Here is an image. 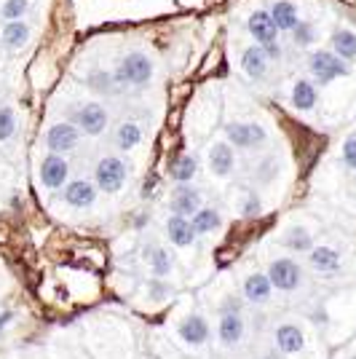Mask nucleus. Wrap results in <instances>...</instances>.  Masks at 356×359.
Wrapping results in <instances>:
<instances>
[{"label": "nucleus", "instance_id": "nucleus-1", "mask_svg": "<svg viewBox=\"0 0 356 359\" xmlns=\"http://www.w3.org/2000/svg\"><path fill=\"white\" fill-rule=\"evenodd\" d=\"M113 75H116L118 86H145L153 78V60L142 51H132L121 60Z\"/></svg>", "mask_w": 356, "mask_h": 359}, {"label": "nucleus", "instance_id": "nucleus-2", "mask_svg": "<svg viewBox=\"0 0 356 359\" xmlns=\"http://www.w3.org/2000/svg\"><path fill=\"white\" fill-rule=\"evenodd\" d=\"M308 73L313 75L316 83L324 86V83L335 81V78L348 75V65L335 51H313L311 57H308Z\"/></svg>", "mask_w": 356, "mask_h": 359}, {"label": "nucleus", "instance_id": "nucleus-3", "mask_svg": "<svg viewBox=\"0 0 356 359\" xmlns=\"http://www.w3.org/2000/svg\"><path fill=\"white\" fill-rule=\"evenodd\" d=\"M94 180H97V188L104 194H118L126 182V164L121 161L118 156H104L100 158V164L94 169Z\"/></svg>", "mask_w": 356, "mask_h": 359}, {"label": "nucleus", "instance_id": "nucleus-4", "mask_svg": "<svg viewBox=\"0 0 356 359\" xmlns=\"http://www.w3.org/2000/svg\"><path fill=\"white\" fill-rule=\"evenodd\" d=\"M225 137H228V142H231L233 148L252 150V148L266 145L268 132L260 123H238L236 121V123H228V126H225Z\"/></svg>", "mask_w": 356, "mask_h": 359}, {"label": "nucleus", "instance_id": "nucleus-5", "mask_svg": "<svg viewBox=\"0 0 356 359\" xmlns=\"http://www.w3.org/2000/svg\"><path fill=\"white\" fill-rule=\"evenodd\" d=\"M73 121L83 135L97 137V135H102L104 132V126H107L110 116H107V110H104L100 102H86V105H81L73 113Z\"/></svg>", "mask_w": 356, "mask_h": 359}, {"label": "nucleus", "instance_id": "nucleus-6", "mask_svg": "<svg viewBox=\"0 0 356 359\" xmlns=\"http://www.w3.org/2000/svg\"><path fill=\"white\" fill-rule=\"evenodd\" d=\"M81 142V129L70 123V121H62V123H54L48 132H46V145L51 153H70V150L78 148Z\"/></svg>", "mask_w": 356, "mask_h": 359}, {"label": "nucleus", "instance_id": "nucleus-7", "mask_svg": "<svg viewBox=\"0 0 356 359\" xmlns=\"http://www.w3.org/2000/svg\"><path fill=\"white\" fill-rule=\"evenodd\" d=\"M300 266H297L295 260H289V257H279V260H273L271 266H268V279H271V285L276 287V290H284V292H289V290H297L300 285Z\"/></svg>", "mask_w": 356, "mask_h": 359}, {"label": "nucleus", "instance_id": "nucleus-8", "mask_svg": "<svg viewBox=\"0 0 356 359\" xmlns=\"http://www.w3.org/2000/svg\"><path fill=\"white\" fill-rule=\"evenodd\" d=\"M67 175H70L67 158L62 153H48L43 158V164H41V180H43L46 188H51V191L62 188L67 182Z\"/></svg>", "mask_w": 356, "mask_h": 359}, {"label": "nucleus", "instance_id": "nucleus-9", "mask_svg": "<svg viewBox=\"0 0 356 359\" xmlns=\"http://www.w3.org/2000/svg\"><path fill=\"white\" fill-rule=\"evenodd\" d=\"M247 30L249 35L254 38V43L266 46L271 41H279V27H276V22H273V16L271 11H254L249 19H247Z\"/></svg>", "mask_w": 356, "mask_h": 359}, {"label": "nucleus", "instance_id": "nucleus-10", "mask_svg": "<svg viewBox=\"0 0 356 359\" xmlns=\"http://www.w3.org/2000/svg\"><path fill=\"white\" fill-rule=\"evenodd\" d=\"M268 65H271V60L266 57V51H263V46L260 43L247 46V48H244V54H241V70L249 75L252 81L266 78Z\"/></svg>", "mask_w": 356, "mask_h": 359}, {"label": "nucleus", "instance_id": "nucleus-11", "mask_svg": "<svg viewBox=\"0 0 356 359\" xmlns=\"http://www.w3.org/2000/svg\"><path fill=\"white\" fill-rule=\"evenodd\" d=\"M97 198V185L89 182V180H73L67 182L64 188V201L75 207V210H83V207H91Z\"/></svg>", "mask_w": 356, "mask_h": 359}, {"label": "nucleus", "instance_id": "nucleus-12", "mask_svg": "<svg viewBox=\"0 0 356 359\" xmlns=\"http://www.w3.org/2000/svg\"><path fill=\"white\" fill-rule=\"evenodd\" d=\"M179 338L185 341V344H191V346H201V344H207V338H209V325H207V319L201 314H191V316H185L182 322H179Z\"/></svg>", "mask_w": 356, "mask_h": 359}, {"label": "nucleus", "instance_id": "nucleus-13", "mask_svg": "<svg viewBox=\"0 0 356 359\" xmlns=\"http://www.w3.org/2000/svg\"><path fill=\"white\" fill-rule=\"evenodd\" d=\"M166 233H169L172 244H177V247H191L196 236H198L193 223H191V217H182V215H172L166 220Z\"/></svg>", "mask_w": 356, "mask_h": 359}, {"label": "nucleus", "instance_id": "nucleus-14", "mask_svg": "<svg viewBox=\"0 0 356 359\" xmlns=\"http://www.w3.org/2000/svg\"><path fill=\"white\" fill-rule=\"evenodd\" d=\"M201 210V196L196 188H191L188 182L179 185V191L172 198V215H182V217H193L196 212Z\"/></svg>", "mask_w": 356, "mask_h": 359}, {"label": "nucleus", "instance_id": "nucleus-15", "mask_svg": "<svg viewBox=\"0 0 356 359\" xmlns=\"http://www.w3.org/2000/svg\"><path fill=\"white\" fill-rule=\"evenodd\" d=\"M236 166V156H233V148L228 142H217L209 150V169L217 175V177H228Z\"/></svg>", "mask_w": 356, "mask_h": 359}, {"label": "nucleus", "instance_id": "nucleus-16", "mask_svg": "<svg viewBox=\"0 0 356 359\" xmlns=\"http://www.w3.org/2000/svg\"><path fill=\"white\" fill-rule=\"evenodd\" d=\"M0 38H3V46H6V48L19 51L22 46L30 41V25H27L25 19H11V22H6V25H3Z\"/></svg>", "mask_w": 356, "mask_h": 359}, {"label": "nucleus", "instance_id": "nucleus-17", "mask_svg": "<svg viewBox=\"0 0 356 359\" xmlns=\"http://www.w3.org/2000/svg\"><path fill=\"white\" fill-rule=\"evenodd\" d=\"M271 16H273V22H276L279 32H292V27L300 22L297 6L292 3V0H276V3L271 6Z\"/></svg>", "mask_w": 356, "mask_h": 359}, {"label": "nucleus", "instance_id": "nucleus-18", "mask_svg": "<svg viewBox=\"0 0 356 359\" xmlns=\"http://www.w3.org/2000/svg\"><path fill=\"white\" fill-rule=\"evenodd\" d=\"M271 290H273V285H271L268 273H252L244 282V298L249 303H266L271 298Z\"/></svg>", "mask_w": 356, "mask_h": 359}, {"label": "nucleus", "instance_id": "nucleus-19", "mask_svg": "<svg viewBox=\"0 0 356 359\" xmlns=\"http://www.w3.org/2000/svg\"><path fill=\"white\" fill-rule=\"evenodd\" d=\"M303 344H306V338H303V330L297 325H282L276 330V346L284 354H297L303 348Z\"/></svg>", "mask_w": 356, "mask_h": 359}, {"label": "nucleus", "instance_id": "nucleus-20", "mask_svg": "<svg viewBox=\"0 0 356 359\" xmlns=\"http://www.w3.org/2000/svg\"><path fill=\"white\" fill-rule=\"evenodd\" d=\"M217 335L225 346H236L241 338H244V319L238 314H223L220 319V327H217Z\"/></svg>", "mask_w": 356, "mask_h": 359}, {"label": "nucleus", "instance_id": "nucleus-21", "mask_svg": "<svg viewBox=\"0 0 356 359\" xmlns=\"http://www.w3.org/2000/svg\"><path fill=\"white\" fill-rule=\"evenodd\" d=\"M332 51L341 57V60H356V32L354 30H335L332 32Z\"/></svg>", "mask_w": 356, "mask_h": 359}, {"label": "nucleus", "instance_id": "nucleus-22", "mask_svg": "<svg viewBox=\"0 0 356 359\" xmlns=\"http://www.w3.org/2000/svg\"><path fill=\"white\" fill-rule=\"evenodd\" d=\"M316 86H313L311 81H306V78H300L295 86H292V107L297 110H313L316 107Z\"/></svg>", "mask_w": 356, "mask_h": 359}, {"label": "nucleus", "instance_id": "nucleus-23", "mask_svg": "<svg viewBox=\"0 0 356 359\" xmlns=\"http://www.w3.org/2000/svg\"><path fill=\"white\" fill-rule=\"evenodd\" d=\"M311 266L322 273H332V271L341 269V255L332 247H316V250H311Z\"/></svg>", "mask_w": 356, "mask_h": 359}, {"label": "nucleus", "instance_id": "nucleus-24", "mask_svg": "<svg viewBox=\"0 0 356 359\" xmlns=\"http://www.w3.org/2000/svg\"><path fill=\"white\" fill-rule=\"evenodd\" d=\"M139 142H142V129H139V123L126 121V123H121L118 129H116V145H118L121 150H134Z\"/></svg>", "mask_w": 356, "mask_h": 359}, {"label": "nucleus", "instance_id": "nucleus-25", "mask_svg": "<svg viewBox=\"0 0 356 359\" xmlns=\"http://www.w3.org/2000/svg\"><path fill=\"white\" fill-rule=\"evenodd\" d=\"M191 223H193L196 233H212L217 225H220V215L214 210H198L191 217Z\"/></svg>", "mask_w": 356, "mask_h": 359}, {"label": "nucleus", "instance_id": "nucleus-26", "mask_svg": "<svg viewBox=\"0 0 356 359\" xmlns=\"http://www.w3.org/2000/svg\"><path fill=\"white\" fill-rule=\"evenodd\" d=\"M89 86L94 91H100V94H113L116 91V86H118V81H116V75L113 73H104V70H94V73H89Z\"/></svg>", "mask_w": 356, "mask_h": 359}, {"label": "nucleus", "instance_id": "nucleus-27", "mask_svg": "<svg viewBox=\"0 0 356 359\" xmlns=\"http://www.w3.org/2000/svg\"><path fill=\"white\" fill-rule=\"evenodd\" d=\"M284 244L289 247V250H295V252H306V250H311V236H308V231L306 228H289L287 231V236H284Z\"/></svg>", "mask_w": 356, "mask_h": 359}, {"label": "nucleus", "instance_id": "nucleus-28", "mask_svg": "<svg viewBox=\"0 0 356 359\" xmlns=\"http://www.w3.org/2000/svg\"><path fill=\"white\" fill-rule=\"evenodd\" d=\"M196 158L193 156H179L177 161H174V166H172V177L177 180L179 185L182 182H191L193 180V175H196Z\"/></svg>", "mask_w": 356, "mask_h": 359}, {"label": "nucleus", "instance_id": "nucleus-29", "mask_svg": "<svg viewBox=\"0 0 356 359\" xmlns=\"http://www.w3.org/2000/svg\"><path fill=\"white\" fill-rule=\"evenodd\" d=\"M27 11H30V0H6L0 8V16L6 22H11V19H25Z\"/></svg>", "mask_w": 356, "mask_h": 359}, {"label": "nucleus", "instance_id": "nucleus-30", "mask_svg": "<svg viewBox=\"0 0 356 359\" xmlns=\"http://www.w3.org/2000/svg\"><path fill=\"white\" fill-rule=\"evenodd\" d=\"M292 41H295V46H300V48L311 46L313 41H316V30H313L311 22H297L295 27H292Z\"/></svg>", "mask_w": 356, "mask_h": 359}, {"label": "nucleus", "instance_id": "nucleus-31", "mask_svg": "<svg viewBox=\"0 0 356 359\" xmlns=\"http://www.w3.org/2000/svg\"><path fill=\"white\" fill-rule=\"evenodd\" d=\"M16 132V116L8 105H0V142H6Z\"/></svg>", "mask_w": 356, "mask_h": 359}, {"label": "nucleus", "instance_id": "nucleus-32", "mask_svg": "<svg viewBox=\"0 0 356 359\" xmlns=\"http://www.w3.org/2000/svg\"><path fill=\"white\" fill-rule=\"evenodd\" d=\"M172 271V257L163 252V250H156L153 252V273L156 276H166Z\"/></svg>", "mask_w": 356, "mask_h": 359}, {"label": "nucleus", "instance_id": "nucleus-33", "mask_svg": "<svg viewBox=\"0 0 356 359\" xmlns=\"http://www.w3.org/2000/svg\"><path fill=\"white\" fill-rule=\"evenodd\" d=\"M343 161H345V166L356 169V137L345 140V145H343Z\"/></svg>", "mask_w": 356, "mask_h": 359}, {"label": "nucleus", "instance_id": "nucleus-34", "mask_svg": "<svg viewBox=\"0 0 356 359\" xmlns=\"http://www.w3.org/2000/svg\"><path fill=\"white\" fill-rule=\"evenodd\" d=\"M263 51H266V57L271 62L282 60V46H279V41H271V43H266V46H263Z\"/></svg>", "mask_w": 356, "mask_h": 359}, {"label": "nucleus", "instance_id": "nucleus-35", "mask_svg": "<svg viewBox=\"0 0 356 359\" xmlns=\"http://www.w3.org/2000/svg\"><path fill=\"white\" fill-rule=\"evenodd\" d=\"M257 212H260L257 196H249V198H247V204H244V215H247V217H252V215H257Z\"/></svg>", "mask_w": 356, "mask_h": 359}, {"label": "nucleus", "instance_id": "nucleus-36", "mask_svg": "<svg viewBox=\"0 0 356 359\" xmlns=\"http://www.w3.org/2000/svg\"><path fill=\"white\" fill-rule=\"evenodd\" d=\"M238 309H241V303H238L236 298H228V300H225L223 314H238Z\"/></svg>", "mask_w": 356, "mask_h": 359}, {"label": "nucleus", "instance_id": "nucleus-37", "mask_svg": "<svg viewBox=\"0 0 356 359\" xmlns=\"http://www.w3.org/2000/svg\"><path fill=\"white\" fill-rule=\"evenodd\" d=\"M8 319H11V314H3V316H0V327H3V325H6Z\"/></svg>", "mask_w": 356, "mask_h": 359}, {"label": "nucleus", "instance_id": "nucleus-38", "mask_svg": "<svg viewBox=\"0 0 356 359\" xmlns=\"http://www.w3.org/2000/svg\"><path fill=\"white\" fill-rule=\"evenodd\" d=\"M266 359H279V357H276V354H271V357H266Z\"/></svg>", "mask_w": 356, "mask_h": 359}]
</instances>
